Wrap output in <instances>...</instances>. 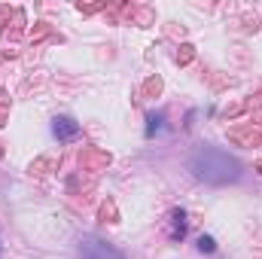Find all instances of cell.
<instances>
[{
	"label": "cell",
	"instance_id": "277c9868",
	"mask_svg": "<svg viewBox=\"0 0 262 259\" xmlns=\"http://www.w3.org/2000/svg\"><path fill=\"white\" fill-rule=\"evenodd\" d=\"M171 238L174 241H183L186 238V213L183 210H174L171 213Z\"/></svg>",
	"mask_w": 262,
	"mask_h": 259
},
{
	"label": "cell",
	"instance_id": "8992f818",
	"mask_svg": "<svg viewBox=\"0 0 262 259\" xmlns=\"http://www.w3.org/2000/svg\"><path fill=\"white\" fill-rule=\"evenodd\" d=\"M162 128V113H149V128H146V134L152 137V131Z\"/></svg>",
	"mask_w": 262,
	"mask_h": 259
},
{
	"label": "cell",
	"instance_id": "3957f363",
	"mask_svg": "<svg viewBox=\"0 0 262 259\" xmlns=\"http://www.w3.org/2000/svg\"><path fill=\"white\" fill-rule=\"evenodd\" d=\"M52 134H55L58 140H73V137H79V125H76L70 116H58L55 125H52Z\"/></svg>",
	"mask_w": 262,
	"mask_h": 259
},
{
	"label": "cell",
	"instance_id": "6da1fadb",
	"mask_svg": "<svg viewBox=\"0 0 262 259\" xmlns=\"http://www.w3.org/2000/svg\"><path fill=\"white\" fill-rule=\"evenodd\" d=\"M189 171L210 186H226V183H235L241 177L238 159L229 156L226 149H216V146H198L189 156Z\"/></svg>",
	"mask_w": 262,
	"mask_h": 259
},
{
	"label": "cell",
	"instance_id": "5b68a950",
	"mask_svg": "<svg viewBox=\"0 0 262 259\" xmlns=\"http://www.w3.org/2000/svg\"><path fill=\"white\" fill-rule=\"evenodd\" d=\"M198 250H201V253H213V250H216L213 238H210V235H201V238H198Z\"/></svg>",
	"mask_w": 262,
	"mask_h": 259
},
{
	"label": "cell",
	"instance_id": "7a4b0ae2",
	"mask_svg": "<svg viewBox=\"0 0 262 259\" xmlns=\"http://www.w3.org/2000/svg\"><path fill=\"white\" fill-rule=\"evenodd\" d=\"M79 256L82 259H125L113 244L95 238V235H82L79 238Z\"/></svg>",
	"mask_w": 262,
	"mask_h": 259
}]
</instances>
